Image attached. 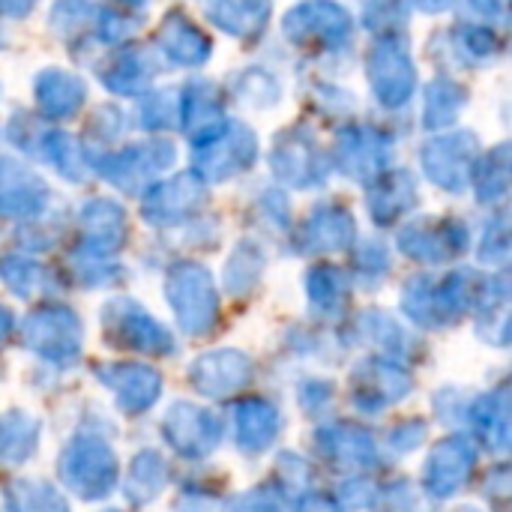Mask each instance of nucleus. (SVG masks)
Listing matches in <instances>:
<instances>
[{
    "mask_svg": "<svg viewBox=\"0 0 512 512\" xmlns=\"http://www.w3.org/2000/svg\"><path fill=\"white\" fill-rule=\"evenodd\" d=\"M63 465H84V471H69L63 474L69 486H75L78 495L84 498H99L108 492L114 480V459L102 444H75L66 450Z\"/></svg>",
    "mask_w": 512,
    "mask_h": 512,
    "instance_id": "1",
    "label": "nucleus"
},
{
    "mask_svg": "<svg viewBox=\"0 0 512 512\" xmlns=\"http://www.w3.org/2000/svg\"><path fill=\"white\" fill-rule=\"evenodd\" d=\"M204 273V270H201ZM195 273L192 279L180 276V285L171 291V303H174V312L183 318L180 324L192 333H204L210 324H213V294L207 288V279Z\"/></svg>",
    "mask_w": 512,
    "mask_h": 512,
    "instance_id": "2",
    "label": "nucleus"
},
{
    "mask_svg": "<svg viewBox=\"0 0 512 512\" xmlns=\"http://www.w3.org/2000/svg\"><path fill=\"white\" fill-rule=\"evenodd\" d=\"M168 426H174L171 432V444L180 447L183 453H204L210 447H216V420L204 411H195L189 405H180L171 411Z\"/></svg>",
    "mask_w": 512,
    "mask_h": 512,
    "instance_id": "3",
    "label": "nucleus"
},
{
    "mask_svg": "<svg viewBox=\"0 0 512 512\" xmlns=\"http://www.w3.org/2000/svg\"><path fill=\"white\" fill-rule=\"evenodd\" d=\"M471 465H474V456L462 441L438 447L432 462H429V489L435 495H444V498L453 495L456 486H462L468 480Z\"/></svg>",
    "mask_w": 512,
    "mask_h": 512,
    "instance_id": "4",
    "label": "nucleus"
},
{
    "mask_svg": "<svg viewBox=\"0 0 512 512\" xmlns=\"http://www.w3.org/2000/svg\"><path fill=\"white\" fill-rule=\"evenodd\" d=\"M30 342L39 351L51 348V357H66L75 354V342H78V324L69 312H42L36 318H30Z\"/></svg>",
    "mask_w": 512,
    "mask_h": 512,
    "instance_id": "5",
    "label": "nucleus"
},
{
    "mask_svg": "<svg viewBox=\"0 0 512 512\" xmlns=\"http://www.w3.org/2000/svg\"><path fill=\"white\" fill-rule=\"evenodd\" d=\"M276 429H279V414L264 402H249L240 411V444H243V450H252V453L264 450L276 438Z\"/></svg>",
    "mask_w": 512,
    "mask_h": 512,
    "instance_id": "6",
    "label": "nucleus"
},
{
    "mask_svg": "<svg viewBox=\"0 0 512 512\" xmlns=\"http://www.w3.org/2000/svg\"><path fill=\"white\" fill-rule=\"evenodd\" d=\"M117 375H120V384L111 381V387L120 393L126 408L141 411L150 402H156V396H159V375L156 372H147L144 366H123Z\"/></svg>",
    "mask_w": 512,
    "mask_h": 512,
    "instance_id": "7",
    "label": "nucleus"
},
{
    "mask_svg": "<svg viewBox=\"0 0 512 512\" xmlns=\"http://www.w3.org/2000/svg\"><path fill=\"white\" fill-rule=\"evenodd\" d=\"M162 480H165V468H162L159 456H153V453H141V456L135 459V465H132V483H129V492H132L135 498H138V492H144V495H141V501H147L150 495H156V492H159Z\"/></svg>",
    "mask_w": 512,
    "mask_h": 512,
    "instance_id": "8",
    "label": "nucleus"
}]
</instances>
